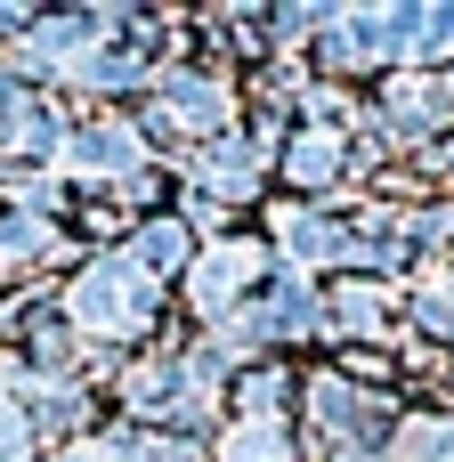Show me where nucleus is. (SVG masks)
<instances>
[{
    "mask_svg": "<svg viewBox=\"0 0 454 462\" xmlns=\"http://www.w3.org/2000/svg\"><path fill=\"white\" fill-rule=\"evenodd\" d=\"M65 154V171H81V179H138V130L130 122H97V130H81V138H65L57 146Z\"/></svg>",
    "mask_w": 454,
    "mask_h": 462,
    "instance_id": "2",
    "label": "nucleus"
},
{
    "mask_svg": "<svg viewBox=\"0 0 454 462\" xmlns=\"http://www.w3.org/2000/svg\"><path fill=\"white\" fill-rule=\"evenodd\" d=\"M187 252V227H171V219H154L146 236H138V268H171Z\"/></svg>",
    "mask_w": 454,
    "mask_h": 462,
    "instance_id": "13",
    "label": "nucleus"
},
{
    "mask_svg": "<svg viewBox=\"0 0 454 462\" xmlns=\"http://www.w3.org/2000/svg\"><path fill=\"white\" fill-rule=\"evenodd\" d=\"M276 406H284V374L276 365H252L244 374V414L252 422H276Z\"/></svg>",
    "mask_w": 454,
    "mask_h": 462,
    "instance_id": "12",
    "label": "nucleus"
},
{
    "mask_svg": "<svg viewBox=\"0 0 454 462\" xmlns=\"http://www.w3.org/2000/svg\"><path fill=\"white\" fill-rule=\"evenodd\" d=\"M73 317H81L89 333H138V325L154 317V276L130 268V260H97V268H81V284H73Z\"/></svg>",
    "mask_w": 454,
    "mask_h": 462,
    "instance_id": "1",
    "label": "nucleus"
},
{
    "mask_svg": "<svg viewBox=\"0 0 454 462\" xmlns=\"http://www.w3.org/2000/svg\"><path fill=\"white\" fill-rule=\"evenodd\" d=\"M41 252H49V219H41V211L0 219V268H24V260H41Z\"/></svg>",
    "mask_w": 454,
    "mask_h": 462,
    "instance_id": "9",
    "label": "nucleus"
},
{
    "mask_svg": "<svg viewBox=\"0 0 454 462\" xmlns=\"http://www.w3.org/2000/svg\"><path fill=\"white\" fill-rule=\"evenodd\" d=\"M195 179H203L211 195H227V203H236V195H252V187H260V146H252V138L203 146V154H195Z\"/></svg>",
    "mask_w": 454,
    "mask_h": 462,
    "instance_id": "5",
    "label": "nucleus"
},
{
    "mask_svg": "<svg viewBox=\"0 0 454 462\" xmlns=\"http://www.w3.org/2000/svg\"><path fill=\"white\" fill-rule=\"evenodd\" d=\"M414 317H422V333H439V341H454V276H431V284H422Z\"/></svg>",
    "mask_w": 454,
    "mask_h": 462,
    "instance_id": "11",
    "label": "nucleus"
},
{
    "mask_svg": "<svg viewBox=\"0 0 454 462\" xmlns=\"http://www.w3.org/2000/svg\"><path fill=\"white\" fill-rule=\"evenodd\" d=\"M284 179H301V187H333V179H341V138H333V130H309V138L284 154Z\"/></svg>",
    "mask_w": 454,
    "mask_h": 462,
    "instance_id": "7",
    "label": "nucleus"
},
{
    "mask_svg": "<svg viewBox=\"0 0 454 462\" xmlns=\"http://www.w3.org/2000/svg\"><path fill=\"white\" fill-rule=\"evenodd\" d=\"M252 276H260V244H211V252L195 260L187 292H195V309H203V317H219V309H227Z\"/></svg>",
    "mask_w": 454,
    "mask_h": 462,
    "instance_id": "3",
    "label": "nucleus"
},
{
    "mask_svg": "<svg viewBox=\"0 0 454 462\" xmlns=\"http://www.w3.org/2000/svg\"><path fill=\"white\" fill-rule=\"evenodd\" d=\"M219 462H292V447H284L276 422H236V430L219 439Z\"/></svg>",
    "mask_w": 454,
    "mask_h": 462,
    "instance_id": "8",
    "label": "nucleus"
},
{
    "mask_svg": "<svg viewBox=\"0 0 454 462\" xmlns=\"http://www.w3.org/2000/svg\"><path fill=\"white\" fill-rule=\"evenodd\" d=\"M114 455L122 462H195V447H187V439H130V430H122Z\"/></svg>",
    "mask_w": 454,
    "mask_h": 462,
    "instance_id": "14",
    "label": "nucleus"
},
{
    "mask_svg": "<svg viewBox=\"0 0 454 462\" xmlns=\"http://www.w3.org/2000/svg\"><path fill=\"white\" fill-rule=\"evenodd\" d=\"M154 114H162L171 130H203V138H211V130L227 122V89H219V81H195V73H171Z\"/></svg>",
    "mask_w": 454,
    "mask_h": 462,
    "instance_id": "4",
    "label": "nucleus"
},
{
    "mask_svg": "<svg viewBox=\"0 0 454 462\" xmlns=\"http://www.w3.org/2000/svg\"><path fill=\"white\" fill-rule=\"evenodd\" d=\"M333 462H382V455H374V447H341Z\"/></svg>",
    "mask_w": 454,
    "mask_h": 462,
    "instance_id": "16",
    "label": "nucleus"
},
{
    "mask_svg": "<svg viewBox=\"0 0 454 462\" xmlns=\"http://www.w3.org/2000/svg\"><path fill=\"white\" fill-rule=\"evenodd\" d=\"M341 325L349 333H382L390 325V292L382 284H341Z\"/></svg>",
    "mask_w": 454,
    "mask_h": 462,
    "instance_id": "10",
    "label": "nucleus"
},
{
    "mask_svg": "<svg viewBox=\"0 0 454 462\" xmlns=\"http://www.w3.org/2000/svg\"><path fill=\"white\" fill-rule=\"evenodd\" d=\"M65 462H114L106 447H65Z\"/></svg>",
    "mask_w": 454,
    "mask_h": 462,
    "instance_id": "15",
    "label": "nucleus"
},
{
    "mask_svg": "<svg viewBox=\"0 0 454 462\" xmlns=\"http://www.w3.org/2000/svg\"><path fill=\"white\" fill-rule=\"evenodd\" d=\"M276 236H284V252H292L301 268H317V260H349V236H341L333 219H317V211H276Z\"/></svg>",
    "mask_w": 454,
    "mask_h": 462,
    "instance_id": "6",
    "label": "nucleus"
}]
</instances>
